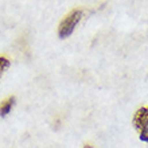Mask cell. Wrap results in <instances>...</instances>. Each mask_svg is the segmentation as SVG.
<instances>
[{"label": "cell", "instance_id": "5", "mask_svg": "<svg viewBox=\"0 0 148 148\" xmlns=\"http://www.w3.org/2000/svg\"><path fill=\"white\" fill-rule=\"evenodd\" d=\"M84 148H92V145H88V144H86V145H85V147H84Z\"/></svg>", "mask_w": 148, "mask_h": 148}, {"label": "cell", "instance_id": "4", "mask_svg": "<svg viewBox=\"0 0 148 148\" xmlns=\"http://www.w3.org/2000/svg\"><path fill=\"white\" fill-rule=\"evenodd\" d=\"M10 66V61L5 57H0V75L4 73V70Z\"/></svg>", "mask_w": 148, "mask_h": 148}, {"label": "cell", "instance_id": "2", "mask_svg": "<svg viewBox=\"0 0 148 148\" xmlns=\"http://www.w3.org/2000/svg\"><path fill=\"white\" fill-rule=\"evenodd\" d=\"M133 125L139 132L140 140L148 143V106L137 109L133 116Z\"/></svg>", "mask_w": 148, "mask_h": 148}, {"label": "cell", "instance_id": "3", "mask_svg": "<svg viewBox=\"0 0 148 148\" xmlns=\"http://www.w3.org/2000/svg\"><path fill=\"white\" fill-rule=\"evenodd\" d=\"M14 104H15V98L14 97H8V98H5L4 101L0 102V116L1 117L7 116L8 113L11 112Z\"/></svg>", "mask_w": 148, "mask_h": 148}, {"label": "cell", "instance_id": "1", "mask_svg": "<svg viewBox=\"0 0 148 148\" xmlns=\"http://www.w3.org/2000/svg\"><path fill=\"white\" fill-rule=\"evenodd\" d=\"M82 10H73L71 12H69L66 16H65V19L61 22L58 27V35L59 38H67L69 35H71V32L74 31V28L75 26L78 24V22L81 20L82 18Z\"/></svg>", "mask_w": 148, "mask_h": 148}]
</instances>
